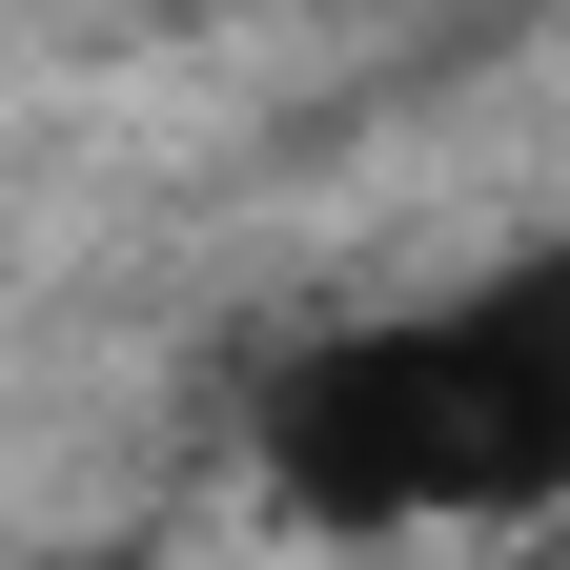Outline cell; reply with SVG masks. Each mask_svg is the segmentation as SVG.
Here are the masks:
<instances>
[{"label":"cell","mask_w":570,"mask_h":570,"mask_svg":"<svg viewBox=\"0 0 570 570\" xmlns=\"http://www.w3.org/2000/svg\"><path fill=\"white\" fill-rule=\"evenodd\" d=\"M245 489L306 550H530L570 530V367L510 306V265L326 306L245 387Z\"/></svg>","instance_id":"1"},{"label":"cell","mask_w":570,"mask_h":570,"mask_svg":"<svg viewBox=\"0 0 570 570\" xmlns=\"http://www.w3.org/2000/svg\"><path fill=\"white\" fill-rule=\"evenodd\" d=\"M510 306L550 326V367H570V225H530V245H510Z\"/></svg>","instance_id":"2"},{"label":"cell","mask_w":570,"mask_h":570,"mask_svg":"<svg viewBox=\"0 0 570 570\" xmlns=\"http://www.w3.org/2000/svg\"><path fill=\"white\" fill-rule=\"evenodd\" d=\"M142 21H204V0H142Z\"/></svg>","instance_id":"3"}]
</instances>
